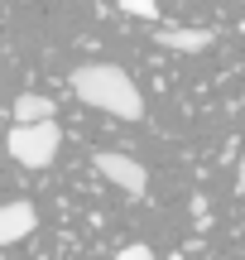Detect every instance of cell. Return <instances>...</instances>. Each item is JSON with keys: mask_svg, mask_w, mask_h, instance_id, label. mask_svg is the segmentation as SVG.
I'll return each mask as SVG.
<instances>
[{"mask_svg": "<svg viewBox=\"0 0 245 260\" xmlns=\"http://www.w3.org/2000/svg\"><path fill=\"white\" fill-rule=\"evenodd\" d=\"M67 82H72L77 102L96 106V111H111L120 121H140L144 116V96L135 87V77L115 63H82V68H72Z\"/></svg>", "mask_w": 245, "mask_h": 260, "instance_id": "1", "label": "cell"}, {"mask_svg": "<svg viewBox=\"0 0 245 260\" xmlns=\"http://www.w3.org/2000/svg\"><path fill=\"white\" fill-rule=\"evenodd\" d=\"M5 145H10V154H15L24 169H48L58 159L63 130H58V121H48V125H15Z\"/></svg>", "mask_w": 245, "mask_h": 260, "instance_id": "2", "label": "cell"}, {"mask_svg": "<svg viewBox=\"0 0 245 260\" xmlns=\"http://www.w3.org/2000/svg\"><path fill=\"white\" fill-rule=\"evenodd\" d=\"M92 164L101 169L106 178H111L115 188H125L130 198H144V188H149V174H144V164H135L130 154H115V149H96Z\"/></svg>", "mask_w": 245, "mask_h": 260, "instance_id": "3", "label": "cell"}, {"mask_svg": "<svg viewBox=\"0 0 245 260\" xmlns=\"http://www.w3.org/2000/svg\"><path fill=\"white\" fill-rule=\"evenodd\" d=\"M154 44L173 48V53H207L217 44V29H183V24H159L154 29Z\"/></svg>", "mask_w": 245, "mask_h": 260, "instance_id": "4", "label": "cell"}, {"mask_svg": "<svg viewBox=\"0 0 245 260\" xmlns=\"http://www.w3.org/2000/svg\"><path fill=\"white\" fill-rule=\"evenodd\" d=\"M29 232H38V212H34V203H5L0 207V246H15V241H24Z\"/></svg>", "mask_w": 245, "mask_h": 260, "instance_id": "5", "label": "cell"}, {"mask_svg": "<svg viewBox=\"0 0 245 260\" xmlns=\"http://www.w3.org/2000/svg\"><path fill=\"white\" fill-rule=\"evenodd\" d=\"M10 116H15V125H48L58 116V102L53 96H38V92H19Z\"/></svg>", "mask_w": 245, "mask_h": 260, "instance_id": "6", "label": "cell"}, {"mask_svg": "<svg viewBox=\"0 0 245 260\" xmlns=\"http://www.w3.org/2000/svg\"><path fill=\"white\" fill-rule=\"evenodd\" d=\"M120 10L135 15V19H154V24H159V5H154V0H120Z\"/></svg>", "mask_w": 245, "mask_h": 260, "instance_id": "7", "label": "cell"}, {"mask_svg": "<svg viewBox=\"0 0 245 260\" xmlns=\"http://www.w3.org/2000/svg\"><path fill=\"white\" fill-rule=\"evenodd\" d=\"M115 260H154V251H149V246H140V241H135V246H125V251L115 255Z\"/></svg>", "mask_w": 245, "mask_h": 260, "instance_id": "8", "label": "cell"}, {"mask_svg": "<svg viewBox=\"0 0 245 260\" xmlns=\"http://www.w3.org/2000/svg\"><path fill=\"white\" fill-rule=\"evenodd\" d=\"M240 29H245V19H240Z\"/></svg>", "mask_w": 245, "mask_h": 260, "instance_id": "9", "label": "cell"}]
</instances>
